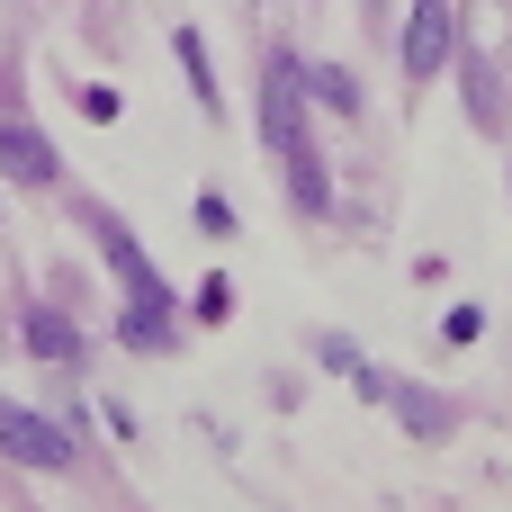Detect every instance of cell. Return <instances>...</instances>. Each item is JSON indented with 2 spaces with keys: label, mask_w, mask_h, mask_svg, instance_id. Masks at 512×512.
Returning <instances> with one entry per match:
<instances>
[{
  "label": "cell",
  "mask_w": 512,
  "mask_h": 512,
  "mask_svg": "<svg viewBox=\"0 0 512 512\" xmlns=\"http://www.w3.org/2000/svg\"><path fill=\"white\" fill-rule=\"evenodd\" d=\"M198 234H207V243H225V234H234V207H225L216 189H198Z\"/></svg>",
  "instance_id": "30bf717a"
},
{
  "label": "cell",
  "mask_w": 512,
  "mask_h": 512,
  "mask_svg": "<svg viewBox=\"0 0 512 512\" xmlns=\"http://www.w3.org/2000/svg\"><path fill=\"white\" fill-rule=\"evenodd\" d=\"M315 351H324V369H342V378H351V387H360V369H369V360H360V351H351V342H342V333H324V342H315Z\"/></svg>",
  "instance_id": "8fae6325"
},
{
  "label": "cell",
  "mask_w": 512,
  "mask_h": 512,
  "mask_svg": "<svg viewBox=\"0 0 512 512\" xmlns=\"http://www.w3.org/2000/svg\"><path fill=\"white\" fill-rule=\"evenodd\" d=\"M378 405H396V423H405L414 441H450V432H459V414H450L441 396H423L414 378H387V396H378Z\"/></svg>",
  "instance_id": "8992f818"
},
{
  "label": "cell",
  "mask_w": 512,
  "mask_h": 512,
  "mask_svg": "<svg viewBox=\"0 0 512 512\" xmlns=\"http://www.w3.org/2000/svg\"><path fill=\"white\" fill-rule=\"evenodd\" d=\"M450 45H459V18H450V0H414V18H405V81H441Z\"/></svg>",
  "instance_id": "277c9868"
},
{
  "label": "cell",
  "mask_w": 512,
  "mask_h": 512,
  "mask_svg": "<svg viewBox=\"0 0 512 512\" xmlns=\"http://www.w3.org/2000/svg\"><path fill=\"white\" fill-rule=\"evenodd\" d=\"M90 234H99L108 270L126 279V324H117V342H126V351H171V288H162V270L144 261V243H135L117 216H90Z\"/></svg>",
  "instance_id": "6da1fadb"
},
{
  "label": "cell",
  "mask_w": 512,
  "mask_h": 512,
  "mask_svg": "<svg viewBox=\"0 0 512 512\" xmlns=\"http://www.w3.org/2000/svg\"><path fill=\"white\" fill-rule=\"evenodd\" d=\"M0 171L18 180V189H45L54 171H63V153L36 135V126H18V117H0Z\"/></svg>",
  "instance_id": "5b68a950"
},
{
  "label": "cell",
  "mask_w": 512,
  "mask_h": 512,
  "mask_svg": "<svg viewBox=\"0 0 512 512\" xmlns=\"http://www.w3.org/2000/svg\"><path fill=\"white\" fill-rule=\"evenodd\" d=\"M18 342L36 351V360H81V333H72V315H54V306H27V324H18Z\"/></svg>",
  "instance_id": "52a82bcc"
},
{
  "label": "cell",
  "mask_w": 512,
  "mask_h": 512,
  "mask_svg": "<svg viewBox=\"0 0 512 512\" xmlns=\"http://www.w3.org/2000/svg\"><path fill=\"white\" fill-rule=\"evenodd\" d=\"M261 144L279 162L306 153V72H297V54H270V72H261Z\"/></svg>",
  "instance_id": "7a4b0ae2"
},
{
  "label": "cell",
  "mask_w": 512,
  "mask_h": 512,
  "mask_svg": "<svg viewBox=\"0 0 512 512\" xmlns=\"http://www.w3.org/2000/svg\"><path fill=\"white\" fill-rule=\"evenodd\" d=\"M0 459L9 468H36V477H63L72 468V432L27 414V405H0Z\"/></svg>",
  "instance_id": "3957f363"
},
{
  "label": "cell",
  "mask_w": 512,
  "mask_h": 512,
  "mask_svg": "<svg viewBox=\"0 0 512 512\" xmlns=\"http://www.w3.org/2000/svg\"><path fill=\"white\" fill-rule=\"evenodd\" d=\"M171 54H180V72H189L198 108L216 117V108H225V90H216V72H207V45H198V27H171Z\"/></svg>",
  "instance_id": "ba28073f"
},
{
  "label": "cell",
  "mask_w": 512,
  "mask_h": 512,
  "mask_svg": "<svg viewBox=\"0 0 512 512\" xmlns=\"http://www.w3.org/2000/svg\"><path fill=\"white\" fill-rule=\"evenodd\" d=\"M315 99H324L333 117H351V108H360V81H351L342 63H324V72H315Z\"/></svg>",
  "instance_id": "9c48e42d"
},
{
  "label": "cell",
  "mask_w": 512,
  "mask_h": 512,
  "mask_svg": "<svg viewBox=\"0 0 512 512\" xmlns=\"http://www.w3.org/2000/svg\"><path fill=\"white\" fill-rule=\"evenodd\" d=\"M225 315H234V288L207 279V288H198V324H225Z\"/></svg>",
  "instance_id": "7c38bea8"
}]
</instances>
